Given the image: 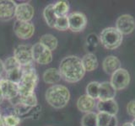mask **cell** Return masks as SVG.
<instances>
[{
  "mask_svg": "<svg viewBox=\"0 0 135 126\" xmlns=\"http://www.w3.org/2000/svg\"><path fill=\"white\" fill-rule=\"evenodd\" d=\"M62 79L69 83H75L81 80L85 74L81 59L76 56H69L62 59L59 65Z\"/></svg>",
  "mask_w": 135,
  "mask_h": 126,
  "instance_id": "6da1fadb",
  "label": "cell"
},
{
  "mask_svg": "<svg viewBox=\"0 0 135 126\" xmlns=\"http://www.w3.org/2000/svg\"><path fill=\"white\" fill-rule=\"evenodd\" d=\"M46 100L47 103L54 108H62L69 103L70 92L67 87L56 84L50 87L46 92Z\"/></svg>",
  "mask_w": 135,
  "mask_h": 126,
  "instance_id": "7a4b0ae2",
  "label": "cell"
},
{
  "mask_svg": "<svg viewBox=\"0 0 135 126\" xmlns=\"http://www.w3.org/2000/svg\"><path fill=\"white\" fill-rule=\"evenodd\" d=\"M38 83V75L32 64L22 66V72L19 85V96H25L33 93Z\"/></svg>",
  "mask_w": 135,
  "mask_h": 126,
  "instance_id": "3957f363",
  "label": "cell"
},
{
  "mask_svg": "<svg viewBox=\"0 0 135 126\" xmlns=\"http://www.w3.org/2000/svg\"><path fill=\"white\" fill-rule=\"evenodd\" d=\"M100 43L105 49L115 50L121 45L123 35L115 27H107L100 32Z\"/></svg>",
  "mask_w": 135,
  "mask_h": 126,
  "instance_id": "277c9868",
  "label": "cell"
},
{
  "mask_svg": "<svg viewBox=\"0 0 135 126\" xmlns=\"http://www.w3.org/2000/svg\"><path fill=\"white\" fill-rule=\"evenodd\" d=\"M4 71L6 72L7 79L18 83L21 77L22 66L16 61L14 56L7 58L3 62Z\"/></svg>",
  "mask_w": 135,
  "mask_h": 126,
  "instance_id": "5b68a950",
  "label": "cell"
},
{
  "mask_svg": "<svg viewBox=\"0 0 135 126\" xmlns=\"http://www.w3.org/2000/svg\"><path fill=\"white\" fill-rule=\"evenodd\" d=\"M33 61L41 65H48L52 61V53L40 42L32 45Z\"/></svg>",
  "mask_w": 135,
  "mask_h": 126,
  "instance_id": "8992f818",
  "label": "cell"
},
{
  "mask_svg": "<svg viewBox=\"0 0 135 126\" xmlns=\"http://www.w3.org/2000/svg\"><path fill=\"white\" fill-rule=\"evenodd\" d=\"M14 57L22 66L32 64L34 61L32 56V45L23 44L16 46L14 50Z\"/></svg>",
  "mask_w": 135,
  "mask_h": 126,
  "instance_id": "52a82bcc",
  "label": "cell"
},
{
  "mask_svg": "<svg viewBox=\"0 0 135 126\" xmlns=\"http://www.w3.org/2000/svg\"><path fill=\"white\" fill-rule=\"evenodd\" d=\"M0 92L3 98L8 101L18 98L20 95L18 83L10 81L7 78L0 79Z\"/></svg>",
  "mask_w": 135,
  "mask_h": 126,
  "instance_id": "ba28073f",
  "label": "cell"
},
{
  "mask_svg": "<svg viewBox=\"0 0 135 126\" xmlns=\"http://www.w3.org/2000/svg\"><path fill=\"white\" fill-rule=\"evenodd\" d=\"M13 29L16 36L21 40L31 39L35 33V26L32 23L19 20H16L15 22Z\"/></svg>",
  "mask_w": 135,
  "mask_h": 126,
  "instance_id": "9c48e42d",
  "label": "cell"
},
{
  "mask_svg": "<svg viewBox=\"0 0 135 126\" xmlns=\"http://www.w3.org/2000/svg\"><path fill=\"white\" fill-rule=\"evenodd\" d=\"M115 28L122 35H129L135 29V19L130 14H122L117 18Z\"/></svg>",
  "mask_w": 135,
  "mask_h": 126,
  "instance_id": "30bf717a",
  "label": "cell"
},
{
  "mask_svg": "<svg viewBox=\"0 0 135 126\" xmlns=\"http://www.w3.org/2000/svg\"><path fill=\"white\" fill-rule=\"evenodd\" d=\"M111 83L117 91L125 89L130 83L129 72L124 68H120L112 75Z\"/></svg>",
  "mask_w": 135,
  "mask_h": 126,
  "instance_id": "8fae6325",
  "label": "cell"
},
{
  "mask_svg": "<svg viewBox=\"0 0 135 126\" xmlns=\"http://www.w3.org/2000/svg\"><path fill=\"white\" fill-rule=\"evenodd\" d=\"M69 29L73 32H81L87 25V18L81 12H74L68 15Z\"/></svg>",
  "mask_w": 135,
  "mask_h": 126,
  "instance_id": "7c38bea8",
  "label": "cell"
},
{
  "mask_svg": "<svg viewBox=\"0 0 135 126\" xmlns=\"http://www.w3.org/2000/svg\"><path fill=\"white\" fill-rule=\"evenodd\" d=\"M35 14L34 7L29 3H21L17 4L15 17L16 20L24 21V22H31Z\"/></svg>",
  "mask_w": 135,
  "mask_h": 126,
  "instance_id": "4fadbf2b",
  "label": "cell"
},
{
  "mask_svg": "<svg viewBox=\"0 0 135 126\" xmlns=\"http://www.w3.org/2000/svg\"><path fill=\"white\" fill-rule=\"evenodd\" d=\"M17 3L12 0H0V20L8 21L15 17Z\"/></svg>",
  "mask_w": 135,
  "mask_h": 126,
  "instance_id": "5bb4252c",
  "label": "cell"
},
{
  "mask_svg": "<svg viewBox=\"0 0 135 126\" xmlns=\"http://www.w3.org/2000/svg\"><path fill=\"white\" fill-rule=\"evenodd\" d=\"M117 94V90L112 86L111 82H103L100 83L99 87V98L100 101L114 99Z\"/></svg>",
  "mask_w": 135,
  "mask_h": 126,
  "instance_id": "9a60e30c",
  "label": "cell"
},
{
  "mask_svg": "<svg viewBox=\"0 0 135 126\" xmlns=\"http://www.w3.org/2000/svg\"><path fill=\"white\" fill-rule=\"evenodd\" d=\"M96 108L99 113H108L111 115H117L118 112V105L115 99L111 100H105L100 101L99 100L96 103Z\"/></svg>",
  "mask_w": 135,
  "mask_h": 126,
  "instance_id": "2e32d148",
  "label": "cell"
},
{
  "mask_svg": "<svg viewBox=\"0 0 135 126\" xmlns=\"http://www.w3.org/2000/svg\"><path fill=\"white\" fill-rule=\"evenodd\" d=\"M95 107H96L95 99L90 98L87 94L80 96L77 100V108L81 112L85 113L92 112Z\"/></svg>",
  "mask_w": 135,
  "mask_h": 126,
  "instance_id": "e0dca14e",
  "label": "cell"
},
{
  "mask_svg": "<svg viewBox=\"0 0 135 126\" xmlns=\"http://www.w3.org/2000/svg\"><path fill=\"white\" fill-rule=\"evenodd\" d=\"M102 67L105 73L112 75L121 68V61L115 56H108L104 59Z\"/></svg>",
  "mask_w": 135,
  "mask_h": 126,
  "instance_id": "ac0fdd59",
  "label": "cell"
},
{
  "mask_svg": "<svg viewBox=\"0 0 135 126\" xmlns=\"http://www.w3.org/2000/svg\"><path fill=\"white\" fill-rule=\"evenodd\" d=\"M81 61L85 71H95L99 65L97 57L93 53H88L84 55L81 59Z\"/></svg>",
  "mask_w": 135,
  "mask_h": 126,
  "instance_id": "d6986e66",
  "label": "cell"
},
{
  "mask_svg": "<svg viewBox=\"0 0 135 126\" xmlns=\"http://www.w3.org/2000/svg\"><path fill=\"white\" fill-rule=\"evenodd\" d=\"M62 79L60 71L56 68H49L46 70L43 73V80L47 84H56L60 82Z\"/></svg>",
  "mask_w": 135,
  "mask_h": 126,
  "instance_id": "ffe728a7",
  "label": "cell"
},
{
  "mask_svg": "<svg viewBox=\"0 0 135 126\" xmlns=\"http://www.w3.org/2000/svg\"><path fill=\"white\" fill-rule=\"evenodd\" d=\"M117 119L115 115L108 113H97V126H117Z\"/></svg>",
  "mask_w": 135,
  "mask_h": 126,
  "instance_id": "44dd1931",
  "label": "cell"
},
{
  "mask_svg": "<svg viewBox=\"0 0 135 126\" xmlns=\"http://www.w3.org/2000/svg\"><path fill=\"white\" fill-rule=\"evenodd\" d=\"M43 17L45 19L46 23L47 24V25L51 28H54L55 27V24H56V21L57 17L55 14L54 11V4H49V5L46 6L44 10H43Z\"/></svg>",
  "mask_w": 135,
  "mask_h": 126,
  "instance_id": "7402d4cb",
  "label": "cell"
},
{
  "mask_svg": "<svg viewBox=\"0 0 135 126\" xmlns=\"http://www.w3.org/2000/svg\"><path fill=\"white\" fill-rule=\"evenodd\" d=\"M40 43L44 45L45 47H46L48 50H50L51 51L56 50L57 47V44L58 41L57 39L53 35H51V34H46L43 35L40 39Z\"/></svg>",
  "mask_w": 135,
  "mask_h": 126,
  "instance_id": "603a6c76",
  "label": "cell"
},
{
  "mask_svg": "<svg viewBox=\"0 0 135 126\" xmlns=\"http://www.w3.org/2000/svg\"><path fill=\"white\" fill-rule=\"evenodd\" d=\"M54 4V11L57 17L68 16V13L69 11V4L67 1H58Z\"/></svg>",
  "mask_w": 135,
  "mask_h": 126,
  "instance_id": "cb8c5ba5",
  "label": "cell"
},
{
  "mask_svg": "<svg viewBox=\"0 0 135 126\" xmlns=\"http://www.w3.org/2000/svg\"><path fill=\"white\" fill-rule=\"evenodd\" d=\"M18 103L27 107H36L38 105L37 103V98L35 92L25 96H19Z\"/></svg>",
  "mask_w": 135,
  "mask_h": 126,
  "instance_id": "d4e9b609",
  "label": "cell"
},
{
  "mask_svg": "<svg viewBox=\"0 0 135 126\" xmlns=\"http://www.w3.org/2000/svg\"><path fill=\"white\" fill-rule=\"evenodd\" d=\"M82 126H97V113L95 112L86 113L82 118Z\"/></svg>",
  "mask_w": 135,
  "mask_h": 126,
  "instance_id": "484cf974",
  "label": "cell"
},
{
  "mask_svg": "<svg viewBox=\"0 0 135 126\" xmlns=\"http://www.w3.org/2000/svg\"><path fill=\"white\" fill-rule=\"evenodd\" d=\"M99 87L100 82H91L86 87V94L94 99H98L99 98Z\"/></svg>",
  "mask_w": 135,
  "mask_h": 126,
  "instance_id": "4316f807",
  "label": "cell"
},
{
  "mask_svg": "<svg viewBox=\"0 0 135 126\" xmlns=\"http://www.w3.org/2000/svg\"><path fill=\"white\" fill-rule=\"evenodd\" d=\"M54 28L59 31H65V30H67V29H69V19H68V16L58 17V18L57 19Z\"/></svg>",
  "mask_w": 135,
  "mask_h": 126,
  "instance_id": "83f0119b",
  "label": "cell"
},
{
  "mask_svg": "<svg viewBox=\"0 0 135 126\" xmlns=\"http://www.w3.org/2000/svg\"><path fill=\"white\" fill-rule=\"evenodd\" d=\"M5 126H19L20 124V118L16 114H8L3 116Z\"/></svg>",
  "mask_w": 135,
  "mask_h": 126,
  "instance_id": "f1b7e54d",
  "label": "cell"
},
{
  "mask_svg": "<svg viewBox=\"0 0 135 126\" xmlns=\"http://www.w3.org/2000/svg\"><path fill=\"white\" fill-rule=\"evenodd\" d=\"M127 112L130 115L135 119V100H132L127 105Z\"/></svg>",
  "mask_w": 135,
  "mask_h": 126,
  "instance_id": "f546056e",
  "label": "cell"
},
{
  "mask_svg": "<svg viewBox=\"0 0 135 126\" xmlns=\"http://www.w3.org/2000/svg\"><path fill=\"white\" fill-rule=\"evenodd\" d=\"M0 126H5L4 120H3V116H2L1 114H0Z\"/></svg>",
  "mask_w": 135,
  "mask_h": 126,
  "instance_id": "4dcf8cb0",
  "label": "cell"
},
{
  "mask_svg": "<svg viewBox=\"0 0 135 126\" xmlns=\"http://www.w3.org/2000/svg\"><path fill=\"white\" fill-rule=\"evenodd\" d=\"M122 126H133V125L132 124V122H126V123L122 124Z\"/></svg>",
  "mask_w": 135,
  "mask_h": 126,
  "instance_id": "1f68e13d",
  "label": "cell"
},
{
  "mask_svg": "<svg viewBox=\"0 0 135 126\" xmlns=\"http://www.w3.org/2000/svg\"><path fill=\"white\" fill-rule=\"evenodd\" d=\"M132 124H133V126H135V119H134L133 120V122H132Z\"/></svg>",
  "mask_w": 135,
  "mask_h": 126,
  "instance_id": "d6a6232c",
  "label": "cell"
}]
</instances>
